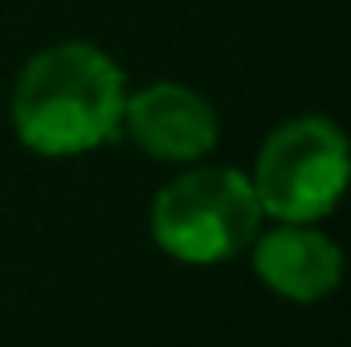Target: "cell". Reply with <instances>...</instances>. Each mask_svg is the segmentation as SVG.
I'll use <instances>...</instances> for the list:
<instances>
[{
	"label": "cell",
	"instance_id": "3",
	"mask_svg": "<svg viewBox=\"0 0 351 347\" xmlns=\"http://www.w3.org/2000/svg\"><path fill=\"white\" fill-rule=\"evenodd\" d=\"M250 184L258 192L262 213L311 225L343 200L351 184L348 135L323 115L290 119L278 131H269Z\"/></svg>",
	"mask_w": 351,
	"mask_h": 347
},
{
	"label": "cell",
	"instance_id": "2",
	"mask_svg": "<svg viewBox=\"0 0 351 347\" xmlns=\"http://www.w3.org/2000/svg\"><path fill=\"white\" fill-rule=\"evenodd\" d=\"M262 225V204L250 176L233 168H192L156 196L152 233L164 254L188 265L237 258Z\"/></svg>",
	"mask_w": 351,
	"mask_h": 347
},
{
	"label": "cell",
	"instance_id": "4",
	"mask_svg": "<svg viewBox=\"0 0 351 347\" xmlns=\"http://www.w3.org/2000/svg\"><path fill=\"white\" fill-rule=\"evenodd\" d=\"M123 123L147 156L168 164H192L208 156L221 135V123L208 98H200L196 90L180 82H156L131 94L123 106Z\"/></svg>",
	"mask_w": 351,
	"mask_h": 347
},
{
	"label": "cell",
	"instance_id": "5",
	"mask_svg": "<svg viewBox=\"0 0 351 347\" xmlns=\"http://www.w3.org/2000/svg\"><path fill=\"white\" fill-rule=\"evenodd\" d=\"M254 270L265 286L290 302H319L343 278L339 246L306 221H282L254 246Z\"/></svg>",
	"mask_w": 351,
	"mask_h": 347
},
{
	"label": "cell",
	"instance_id": "1",
	"mask_svg": "<svg viewBox=\"0 0 351 347\" xmlns=\"http://www.w3.org/2000/svg\"><path fill=\"white\" fill-rule=\"evenodd\" d=\"M123 70L86 41L41 49L16 78L12 127L37 156H78L123 127Z\"/></svg>",
	"mask_w": 351,
	"mask_h": 347
}]
</instances>
